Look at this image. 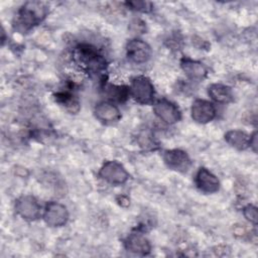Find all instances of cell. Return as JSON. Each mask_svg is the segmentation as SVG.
Instances as JSON below:
<instances>
[{
	"mask_svg": "<svg viewBox=\"0 0 258 258\" xmlns=\"http://www.w3.org/2000/svg\"><path fill=\"white\" fill-rule=\"evenodd\" d=\"M73 59L88 73H99L106 68V60L96 47L90 44H79L73 50Z\"/></svg>",
	"mask_w": 258,
	"mask_h": 258,
	"instance_id": "cell-1",
	"label": "cell"
},
{
	"mask_svg": "<svg viewBox=\"0 0 258 258\" xmlns=\"http://www.w3.org/2000/svg\"><path fill=\"white\" fill-rule=\"evenodd\" d=\"M45 15L44 7L37 2L27 3L15 16L13 25L19 32H26L39 22Z\"/></svg>",
	"mask_w": 258,
	"mask_h": 258,
	"instance_id": "cell-2",
	"label": "cell"
},
{
	"mask_svg": "<svg viewBox=\"0 0 258 258\" xmlns=\"http://www.w3.org/2000/svg\"><path fill=\"white\" fill-rule=\"evenodd\" d=\"M132 97L141 104L150 103L154 97V88L152 83L146 77H137L132 81L129 89Z\"/></svg>",
	"mask_w": 258,
	"mask_h": 258,
	"instance_id": "cell-3",
	"label": "cell"
},
{
	"mask_svg": "<svg viewBox=\"0 0 258 258\" xmlns=\"http://www.w3.org/2000/svg\"><path fill=\"white\" fill-rule=\"evenodd\" d=\"M100 176L111 184L124 183L129 174L124 166L117 161H107L100 169Z\"/></svg>",
	"mask_w": 258,
	"mask_h": 258,
	"instance_id": "cell-4",
	"label": "cell"
},
{
	"mask_svg": "<svg viewBox=\"0 0 258 258\" xmlns=\"http://www.w3.org/2000/svg\"><path fill=\"white\" fill-rule=\"evenodd\" d=\"M127 56L136 63L146 62L151 56L150 46L141 39H132L126 45Z\"/></svg>",
	"mask_w": 258,
	"mask_h": 258,
	"instance_id": "cell-5",
	"label": "cell"
},
{
	"mask_svg": "<svg viewBox=\"0 0 258 258\" xmlns=\"http://www.w3.org/2000/svg\"><path fill=\"white\" fill-rule=\"evenodd\" d=\"M69 213L67 208L59 203H49L44 211V221L51 227H59L67 223Z\"/></svg>",
	"mask_w": 258,
	"mask_h": 258,
	"instance_id": "cell-6",
	"label": "cell"
},
{
	"mask_svg": "<svg viewBox=\"0 0 258 258\" xmlns=\"http://www.w3.org/2000/svg\"><path fill=\"white\" fill-rule=\"evenodd\" d=\"M154 112L159 119L167 124H174L180 119L178 108L171 102L161 99L154 104Z\"/></svg>",
	"mask_w": 258,
	"mask_h": 258,
	"instance_id": "cell-7",
	"label": "cell"
},
{
	"mask_svg": "<svg viewBox=\"0 0 258 258\" xmlns=\"http://www.w3.org/2000/svg\"><path fill=\"white\" fill-rule=\"evenodd\" d=\"M16 212L26 220H34L40 215V205L32 196L19 198L15 205Z\"/></svg>",
	"mask_w": 258,
	"mask_h": 258,
	"instance_id": "cell-8",
	"label": "cell"
},
{
	"mask_svg": "<svg viewBox=\"0 0 258 258\" xmlns=\"http://www.w3.org/2000/svg\"><path fill=\"white\" fill-rule=\"evenodd\" d=\"M216 109L214 105L206 100H196L191 106V117L198 123H208L215 118Z\"/></svg>",
	"mask_w": 258,
	"mask_h": 258,
	"instance_id": "cell-9",
	"label": "cell"
},
{
	"mask_svg": "<svg viewBox=\"0 0 258 258\" xmlns=\"http://www.w3.org/2000/svg\"><path fill=\"white\" fill-rule=\"evenodd\" d=\"M164 162L166 165L174 170L184 172L190 166V159L188 155L179 149H172L165 151L163 155Z\"/></svg>",
	"mask_w": 258,
	"mask_h": 258,
	"instance_id": "cell-10",
	"label": "cell"
},
{
	"mask_svg": "<svg viewBox=\"0 0 258 258\" xmlns=\"http://www.w3.org/2000/svg\"><path fill=\"white\" fill-rule=\"evenodd\" d=\"M196 184L202 191L207 194L216 192L220 186L218 178L205 167L199 169L196 175Z\"/></svg>",
	"mask_w": 258,
	"mask_h": 258,
	"instance_id": "cell-11",
	"label": "cell"
},
{
	"mask_svg": "<svg viewBox=\"0 0 258 258\" xmlns=\"http://www.w3.org/2000/svg\"><path fill=\"white\" fill-rule=\"evenodd\" d=\"M95 115L97 119L105 123H113L120 119V111L118 108L108 102L99 103L95 107Z\"/></svg>",
	"mask_w": 258,
	"mask_h": 258,
	"instance_id": "cell-12",
	"label": "cell"
},
{
	"mask_svg": "<svg viewBox=\"0 0 258 258\" xmlns=\"http://www.w3.org/2000/svg\"><path fill=\"white\" fill-rule=\"evenodd\" d=\"M126 248L134 253L147 254L150 251V244L145 236L141 233H132L125 242Z\"/></svg>",
	"mask_w": 258,
	"mask_h": 258,
	"instance_id": "cell-13",
	"label": "cell"
},
{
	"mask_svg": "<svg viewBox=\"0 0 258 258\" xmlns=\"http://www.w3.org/2000/svg\"><path fill=\"white\" fill-rule=\"evenodd\" d=\"M181 68L185 75L191 80H203L207 76V68L197 60L183 58L181 60Z\"/></svg>",
	"mask_w": 258,
	"mask_h": 258,
	"instance_id": "cell-14",
	"label": "cell"
},
{
	"mask_svg": "<svg viewBox=\"0 0 258 258\" xmlns=\"http://www.w3.org/2000/svg\"><path fill=\"white\" fill-rule=\"evenodd\" d=\"M226 141L236 149L242 150L249 146L250 136L240 130H231L225 135Z\"/></svg>",
	"mask_w": 258,
	"mask_h": 258,
	"instance_id": "cell-15",
	"label": "cell"
},
{
	"mask_svg": "<svg viewBox=\"0 0 258 258\" xmlns=\"http://www.w3.org/2000/svg\"><path fill=\"white\" fill-rule=\"evenodd\" d=\"M210 97L218 103H229L233 100V94L229 87L222 84H214L209 87Z\"/></svg>",
	"mask_w": 258,
	"mask_h": 258,
	"instance_id": "cell-16",
	"label": "cell"
},
{
	"mask_svg": "<svg viewBox=\"0 0 258 258\" xmlns=\"http://www.w3.org/2000/svg\"><path fill=\"white\" fill-rule=\"evenodd\" d=\"M128 93H130V91L123 86L109 85L105 88V94L107 95V97L110 100H114L118 102H122L126 100V98L128 97Z\"/></svg>",
	"mask_w": 258,
	"mask_h": 258,
	"instance_id": "cell-17",
	"label": "cell"
},
{
	"mask_svg": "<svg viewBox=\"0 0 258 258\" xmlns=\"http://www.w3.org/2000/svg\"><path fill=\"white\" fill-rule=\"evenodd\" d=\"M56 101L59 102L61 105L66 106L67 109L71 110L72 112H76L79 109V103L75 99V97L67 92H61L56 95Z\"/></svg>",
	"mask_w": 258,
	"mask_h": 258,
	"instance_id": "cell-18",
	"label": "cell"
},
{
	"mask_svg": "<svg viewBox=\"0 0 258 258\" xmlns=\"http://www.w3.org/2000/svg\"><path fill=\"white\" fill-rule=\"evenodd\" d=\"M127 5L134 10L148 12L151 10V3L148 1H130L127 2Z\"/></svg>",
	"mask_w": 258,
	"mask_h": 258,
	"instance_id": "cell-19",
	"label": "cell"
},
{
	"mask_svg": "<svg viewBox=\"0 0 258 258\" xmlns=\"http://www.w3.org/2000/svg\"><path fill=\"white\" fill-rule=\"evenodd\" d=\"M244 216L247 220H249L251 223L256 224L257 223V209L256 207L252 205H248L243 210Z\"/></svg>",
	"mask_w": 258,
	"mask_h": 258,
	"instance_id": "cell-20",
	"label": "cell"
},
{
	"mask_svg": "<svg viewBox=\"0 0 258 258\" xmlns=\"http://www.w3.org/2000/svg\"><path fill=\"white\" fill-rule=\"evenodd\" d=\"M140 144H141L142 146H145V147L151 146V144H152L151 136L148 135L147 133H142V134L140 135Z\"/></svg>",
	"mask_w": 258,
	"mask_h": 258,
	"instance_id": "cell-21",
	"label": "cell"
}]
</instances>
